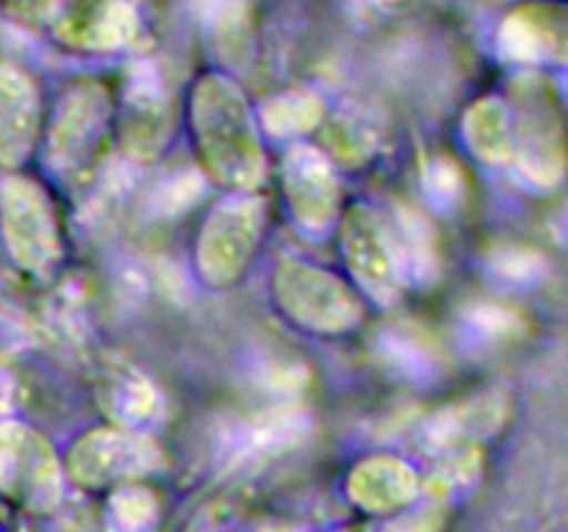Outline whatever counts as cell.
Masks as SVG:
<instances>
[{
  "instance_id": "15",
  "label": "cell",
  "mask_w": 568,
  "mask_h": 532,
  "mask_svg": "<svg viewBox=\"0 0 568 532\" xmlns=\"http://www.w3.org/2000/svg\"><path fill=\"white\" fill-rule=\"evenodd\" d=\"M466 136L477 155L486 161H505L508 155H514L510 116L499 100H483L471 109L469 120H466Z\"/></svg>"
},
{
  "instance_id": "12",
  "label": "cell",
  "mask_w": 568,
  "mask_h": 532,
  "mask_svg": "<svg viewBox=\"0 0 568 532\" xmlns=\"http://www.w3.org/2000/svg\"><path fill=\"white\" fill-rule=\"evenodd\" d=\"M347 491L369 513H394L416 499V474L394 458H375L349 474Z\"/></svg>"
},
{
  "instance_id": "13",
  "label": "cell",
  "mask_w": 568,
  "mask_h": 532,
  "mask_svg": "<svg viewBox=\"0 0 568 532\" xmlns=\"http://www.w3.org/2000/svg\"><path fill=\"white\" fill-rule=\"evenodd\" d=\"M61 22L64 25L59 28V33L64 31V39L92 50L122 48L133 37V31H136V17H133L131 6L120 3V0H87V3H78L67 11Z\"/></svg>"
},
{
  "instance_id": "8",
  "label": "cell",
  "mask_w": 568,
  "mask_h": 532,
  "mask_svg": "<svg viewBox=\"0 0 568 532\" xmlns=\"http://www.w3.org/2000/svg\"><path fill=\"white\" fill-rule=\"evenodd\" d=\"M258 205L233 203L222 205L209 219L203 231V247H200V264L209 272L214 283L233 280L244 269L247 258L253 255L255 236H258Z\"/></svg>"
},
{
  "instance_id": "17",
  "label": "cell",
  "mask_w": 568,
  "mask_h": 532,
  "mask_svg": "<svg viewBox=\"0 0 568 532\" xmlns=\"http://www.w3.org/2000/svg\"><path fill=\"white\" fill-rule=\"evenodd\" d=\"M322 114V105L311 94H288V98H277L266 105L264 122L270 131L275 133H292V131H308L316 125Z\"/></svg>"
},
{
  "instance_id": "16",
  "label": "cell",
  "mask_w": 568,
  "mask_h": 532,
  "mask_svg": "<svg viewBox=\"0 0 568 532\" xmlns=\"http://www.w3.org/2000/svg\"><path fill=\"white\" fill-rule=\"evenodd\" d=\"M109 519L116 532H148L159 519V499L142 485H120L111 493Z\"/></svg>"
},
{
  "instance_id": "9",
  "label": "cell",
  "mask_w": 568,
  "mask_h": 532,
  "mask_svg": "<svg viewBox=\"0 0 568 532\" xmlns=\"http://www.w3.org/2000/svg\"><path fill=\"white\" fill-rule=\"evenodd\" d=\"M39 136V98L14 66H0V166H20Z\"/></svg>"
},
{
  "instance_id": "2",
  "label": "cell",
  "mask_w": 568,
  "mask_h": 532,
  "mask_svg": "<svg viewBox=\"0 0 568 532\" xmlns=\"http://www.w3.org/2000/svg\"><path fill=\"white\" fill-rule=\"evenodd\" d=\"M0 236L11 260L31 275H48L61 258L59 231L37 183L9 177L0 186Z\"/></svg>"
},
{
  "instance_id": "14",
  "label": "cell",
  "mask_w": 568,
  "mask_h": 532,
  "mask_svg": "<svg viewBox=\"0 0 568 532\" xmlns=\"http://www.w3.org/2000/svg\"><path fill=\"white\" fill-rule=\"evenodd\" d=\"M128 120L131 127V147L144 158H153L155 150L164 142V98H161L159 83H150V75L139 78V86L128 94Z\"/></svg>"
},
{
  "instance_id": "4",
  "label": "cell",
  "mask_w": 568,
  "mask_h": 532,
  "mask_svg": "<svg viewBox=\"0 0 568 532\" xmlns=\"http://www.w3.org/2000/svg\"><path fill=\"white\" fill-rule=\"evenodd\" d=\"M0 493L31 513H48L61 499V469L53 449L14 421L0 424Z\"/></svg>"
},
{
  "instance_id": "20",
  "label": "cell",
  "mask_w": 568,
  "mask_h": 532,
  "mask_svg": "<svg viewBox=\"0 0 568 532\" xmlns=\"http://www.w3.org/2000/svg\"><path fill=\"white\" fill-rule=\"evenodd\" d=\"M427 183L433 186V197H436V203L438 197H442V203H449L460 188L458 172H455V166L447 164V161H438V164L433 166L430 175H427Z\"/></svg>"
},
{
  "instance_id": "7",
  "label": "cell",
  "mask_w": 568,
  "mask_h": 532,
  "mask_svg": "<svg viewBox=\"0 0 568 532\" xmlns=\"http://www.w3.org/2000/svg\"><path fill=\"white\" fill-rule=\"evenodd\" d=\"M508 59L521 64H568V6L532 3L514 11L499 31Z\"/></svg>"
},
{
  "instance_id": "5",
  "label": "cell",
  "mask_w": 568,
  "mask_h": 532,
  "mask_svg": "<svg viewBox=\"0 0 568 532\" xmlns=\"http://www.w3.org/2000/svg\"><path fill=\"white\" fill-rule=\"evenodd\" d=\"M109 122V94L100 86L72 89L59 105L48 136V164L59 175L78 177L98 158Z\"/></svg>"
},
{
  "instance_id": "6",
  "label": "cell",
  "mask_w": 568,
  "mask_h": 532,
  "mask_svg": "<svg viewBox=\"0 0 568 532\" xmlns=\"http://www.w3.org/2000/svg\"><path fill=\"white\" fill-rule=\"evenodd\" d=\"M161 466V452L150 441L120 432H92L70 454V471L89 488L114 485L150 474Z\"/></svg>"
},
{
  "instance_id": "1",
  "label": "cell",
  "mask_w": 568,
  "mask_h": 532,
  "mask_svg": "<svg viewBox=\"0 0 568 532\" xmlns=\"http://www.w3.org/2000/svg\"><path fill=\"white\" fill-rule=\"evenodd\" d=\"M197 139L205 161L227 183H253L258 172V147L242 94L225 78H203L192 103Z\"/></svg>"
},
{
  "instance_id": "18",
  "label": "cell",
  "mask_w": 568,
  "mask_h": 532,
  "mask_svg": "<svg viewBox=\"0 0 568 532\" xmlns=\"http://www.w3.org/2000/svg\"><path fill=\"white\" fill-rule=\"evenodd\" d=\"M494 269L503 272L510 280H530L532 275L541 272V258L536 253H530V249H508V253L499 255Z\"/></svg>"
},
{
  "instance_id": "11",
  "label": "cell",
  "mask_w": 568,
  "mask_h": 532,
  "mask_svg": "<svg viewBox=\"0 0 568 532\" xmlns=\"http://www.w3.org/2000/svg\"><path fill=\"white\" fill-rule=\"evenodd\" d=\"M286 188L294 214L308 227L331 225L338 188L325 161L308 150H297L286 161Z\"/></svg>"
},
{
  "instance_id": "19",
  "label": "cell",
  "mask_w": 568,
  "mask_h": 532,
  "mask_svg": "<svg viewBox=\"0 0 568 532\" xmlns=\"http://www.w3.org/2000/svg\"><path fill=\"white\" fill-rule=\"evenodd\" d=\"M516 325H519V319L503 308H477L475 314V330H483L480 336L486 338L508 336Z\"/></svg>"
},
{
  "instance_id": "21",
  "label": "cell",
  "mask_w": 568,
  "mask_h": 532,
  "mask_svg": "<svg viewBox=\"0 0 568 532\" xmlns=\"http://www.w3.org/2000/svg\"><path fill=\"white\" fill-rule=\"evenodd\" d=\"M17 3H20L22 11H33V14H37V11H39V14H42V11L48 9V6L53 3V0H17Z\"/></svg>"
},
{
  "instance_id": "10",
  "label": "cell",
  "mask_w": 568,
  "mask_h": 532,
  "mask_svg": "<svg viewBox=\"0 0 568 532\" xmlns=\"http://www.w3.org/2000/svg\"><path fill=\"white\" fill-rule=\"evenodd\" d=\"M347 260L375 297L397 291V238L375 219H353L347 231Z\"/></svg>"
},
{
  "instance_id": "3",
  "label": "cell",
  "mask_w": 568,
  "mask_h": 532,
  "mask_svg": "<svg viewBox=\"0 0 568 532\" xmlns=\"http://www.w3.org/2000/svg\"><path fill=\"white\" fill-rule=\"evenodd\" d=\"M514 153L532 183L555 186L564 181L568 166L564 120L552 92L536 78H525L516 89Z\"/></svg>"
}]
</instances>
